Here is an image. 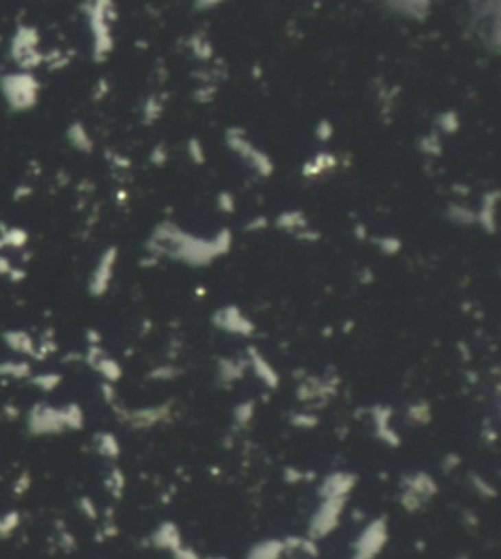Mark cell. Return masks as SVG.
I'll list each match as a JSON object with an SVG mask.
<instances>
[{
  "instance_id": "obj_10",
  "label": "cell",
  "mask_w": 501,
  "mask_h": 559,
  "mask_svg": "<svg viewBox=\"0 0 501 559\" xmlns=\"http://www.w3.org/2000/svg\"><path fill=\"white\" fill-rule=\"evenodd\" d=\"M356 477L353 473L347 471H337L327 475L321 487H319V496L321 498H347V494L355 489Z\"/></svg>"
},
{
  "instance_id": "obj_35",
  "label": "cell",
  "mask_w": 501,
  "mask_h": 559,
  "mask_svg": "<svg viewBox=\"0 0 501 559\" xmlns=\"http://www.w3.org/2000/svg\"><path fill=\"white\" fill-rule=\"evenodd\" d=\"M180 375V369L172 367V365H165V367H157L149 373V379H157V381H169V379H176Z\"/></svg>"
},
{
  "instance_id": "obj_26",
  "label": "cell",
  "mask_w": 501,
  "mask_h": 559,
  "mask_svg": "<svg viewBox=\"0 0 501 559\" xmlns=\"http://www.w3.org/2000/svg\"><path fill=\"white\" fill-rule=\"evenodd\" d=\"M188 45H190L192 54L196 55L198 59H211V55H213V45H211L210 40H206V38L192 36V38L188 40Z\"/></svg>"
},
{
  "instance_id": "obj_45",
  "label": "cell",
  "mask_w": 501,
  "mask_h": 559,
  "mask_svg": "<svg viewBox=\"0 0 501 559\" xmlns=\"http://www.w3.org/2000/svg\"><path fill=\"white\" fill-rule=\"evenodd\" d=\"M27 240L26 232H22V230H10L8 234H6V241H10V245H24Z\"/></svg>"
},
{
  "instance_id": "obj_24",
  "label": "cell",
  "mask_w": 501,
  "mask_h": 559,
  "mask_svg": "<svg viewBox=\"0 0 501 559\" xmlns=\"http://www.w3.org/2000/svg\"><path fill=\"white\" fill-rule=\"evenodd\" d=\"M435 124L443 133H456L461 130V118H458V114L454 110H447V112L439 114Z\"/></svg>"
},
{
  "instance_id": "obj_8",
  "label": "cell",
  "mask_w": 501,
  "mask_h": 559,
  "mask_svg": "<svg viewBox=\"0 0 501 559\" xmlns=\"http://www.w3.org/2000/svg\"><path fill=\"white\" fill-rule=\"evenodd\" d=\"M211 322L215 328L224 330L227 333H237V336H250L255 332V326L249 318L243 316V312L239 310L237 307L229 305V307H224L222 310H218L213 316H211Z\"/></svg>"
},
{
  "instance_id": "obj_19",
  "label": "cell",
  "mask_w": 501,
  "mask_h": 559,
  "mask_svg": "<svg viewBox=\"0 0 501 559\" xmlns=\"http://www.w3.org/2000/svg\"><path fill=\"white\" fill-rule=\"evenodd\" d=\"M245 367L247 363L245 361H235V360H220L218 363V369H220V381L222 383H233L239 381L243 375H245Z\"/></svg>"
},
{
  "instance_id": "obj_14",
  "label": "cell",
  "mask_w": 501,
  "mask_h": 559,
  "mask_svg": "<svg viewBox=\"0 0 501 559\" xmlns=\"http://www.w3.org/2000/svg\"><path fill=\"white\" fill-rule=\"evenodd\" d=\"M249 363L250 367H253V371H255V375L263 381L264 385L270 386V388H277L278 383H280V377H278L277 369H275L268 361L264 360L259 349L249 347Z\"/></svg>"
},
{
  "instance_id": "obj_18",
  "label": "cell",
  "mask_w": 501,
  "mask_h": 559,
  "mask_svg": "<svg viewBox=\"0 0 501 559\" xmlns=\"http://www.w3.org/2000/svg\"><path fill=\"white\" fill-rule=\"evenodd\" d=\"M67 140H69V144L75 147V149H79V151H84V153H91L94 147V142L93 138L89 135V132H86V128L80 124V122H73L71 126H69V130H67Z\"/></svg>"
},
{
  "instance_id": "obj_23",
  "label": "cell",
  "mask_w": 501,
  "mask_h": 559,
  "mask_svg": "<svg viewBox=\"0 0 501 559\" xmlns=\"http://www.w3.org/2000/svg\"><path fill=\"white\" fill-rule=\"evenodd\" d=\"M96 450L102 453L104 457H112V459H116V457L119 455L118 439H116V436L108 434V432H102V434H98V436H96Z\"/></svg>"
},
{
  "instance_id": "obj_1",
  "label": "cell",
  "mask_w": 501,
  "mask_h": 559,
  "mask_svg": "<svg viewBox=\"0 0 501 559\" xmlns=\"http://www.w3.org/2000/svg\"><path fill=\"white\" fill-rule=\"evenodd\" d=\"M112 2H91L84 4V14L89 16L91 22V30L94 36V47L93 57L96 63H102L108 59V55L114 50V40H112V30H110V22L106 20V10Z\"/></svg>"
},
{
  "instance_id": "obj_53",
  "label": "cell",
  "mask_w": 501,
  "mask_h": 559,
  "mask_svg": "<svg viewBox=\"0 0 501 559\" xmlns=\"http://www.w3.org/2000/svg\"><path fill=\"white\" fill-rule=\"evenodd\" d=\"M253 77H255V79H261V77H263V71H261V65H255V67H253Z\"/></svg>"
},
{
  "instance_id": "obj_39",
  "label": "cell",
  "mask_w": 501,
  "mask_h": 559,
  "mask_svg": "<svg viewBox=\"0 0 501 559\" xmlns=\"http://www.w3.org/2000/svg\"><path fill=\"white\" fill-rule=\"evenodd\" d=\"M218 206H220L222 212L231 214L235 210V199H233L229 193H220V195H218Z\"/></svg>"
},
{
  "instance_id": "obj_40",
  "label": "cell",
  "mask_w": 501,
  "mask_h": 559,
  "mask_svg": "<svg viewBox=\"0 0 501 559\" xmlns=\"http://www.w3.org/2000/svg\"><path fill=\"white\" fill-rule=\"evenodd\" d=\"M292 424L298 428H314L317 426V418L314 414H296L292 418Z\"/></svg>"
},
{
  "instance_id": "obj_54",
  "label": "cell",
  "mask_w": 501,
  "mask_h": 559,
  "mask_svg": "<svg viewBox=\"0 0 501 559\" xmlns=\"http://www.w3.org/2000/svg\"><path fill=\"white\" fill-rule=\"evenodd\" d=\"M196 291H198L200 296H202V294H206V289H202V287H200V289H196Z\"/></svg>"
},
{
  "instance_id": "obj_21",
  "label": "cell",
  "mask_w": 501,
  "mask_h": 559,
  "mask_svg": "<svg viewBox=\"0 0 501 559\" xmlns=\"http://www.w3.org/2000/svg\"><path fill=\"white\" fill-rule=\"evenodd\" d=\"M447 218L454 226H472V224H476V212H472L470 208H466L462 204H449Z\"/></svg>"
},
{
  "instance_id": "obj_37",
  "label": "cell",
  "mask_w": 501,
  "mask_h": 559,
  "mask_svg": "<svg viewBox=\"0 0 501 559\" xmlns=\"http://www.w3.org/2000/svg\"><path fill=\"white\" fill-rule=\"evenodd\" d=\"M316 138L319 142H329L333 138V124L327 118H321L316 126Z\"/></svg>"
},
{
  "instance_id": "obj_30",
  "label": "cell",
  "mask_w": 501,
  "mask_h": 559,
  "mask_svg": "<svg viewBox=\"0 0 501 559\" xmlns=\"http://www.w3.org/2000/svg\"><path fill=\"white\" fill-rule=\"evenodd\" d=\"M61 418H63V426L69 428H80L82 426V410L77 404H69L67 408L61 410Z\"/></svg>"
},
{
  "instance_id": "obj_25",
  "label": "cell",
  "mask_w": 501,
  "mask_h": 559,
  "mask_svg": "<svg viewBox=\"0 0 501 559\" xmlns=\"http://www.w3.org/2000/svg\"><path fill=\"white\" fill-rule=\"evenodd\" d=\"M408 416L409 420H413L417 424H429L431 422V406H429V402L419 400V402L411 404L408 408Z\"/></svg>"
},
{
  "instance_id": "obj_17",
  "label": "cell",
  "mask_w": 501,
  "mask_h": 559,
  "mask_svg": "<svg viewBox=\"0 0 501 559\" xmlns=\"http://www.w3.org/2000/svg\"><path fill=\"white\" fill-rule=\"evenodd\" d=\"M388 6L394 12L404 14V16H408L411 20H417V22L425 20L429 16V12H431V4L429 2H421V0H417V2H413V0H409V2H390Z\"/></svg>"
},
{
  "instance_id": "obj_34",
  "label": "cell",
  "mask_w": 501,
  "mask_h": 559,
  "mask_svg": "<svg viewBox=\"0 0 501 559\" xmlns=\"http://www.w3.org/2000/svg\"><path fill=\"white\" fill-rule=\"evenodd\" d=\"M215 93H218V89L213 87V85H202V87H198L194 93H192V98L198 102V105H210L211 100L215 98Z\"/></svg>"
},
{
  "instance_id": "obj_38",
  "label": "cell",
  "mask_w": 501,
  "mask_h": 559,
  "mask_svg": "<svg viewBox=\"0 0 501 559\" xmlns=\"http://www.w3.org/2000/svg\"><path fill=\"white\" fill-rule=\"evenodd\" d=\"M169 160V151L165 149V144H159V146L153 147L151 155H149V161L155 165V167H165V163Z\"/></svg>"
},
{
  "instance_id": "obj_16",
  "label": "cell",
  "mask_w": 501,
  "mask_h": 559,
  "mask_svg": "<svg viewBox=\"0 0 501 559\" xmlns=\"http://www.w3.org/2000/svg\"><path fill=\"white\" fill-rule=\"evenodd\" d=\"M284 556L282 540H263L250 547L247 559H280Z\"/></svg>"
},
{
  "instance_id": "obj_55",
  "label": "cell",
  "mask_w": 501,
  "mask_h": 559,
  "mask_svg": "<svg viewBox=\"0 0 501 559\" xmlns=\"http://www.w3.org/2000/svg\"><path fill=\"white\" fill-rule=\"evenodd\" d=\"M208 559H225V558H208Z\"/></svg>"
},
{
  "instance_id": "obj_36",
  "label": "cell",
  "mask_w": 501,
  "mask_h": 559,
  "mask_svg": "<svg viewBox=\"0 0 501 559\" xmlns=\"http://www.w3.org/2000/svg\"><path fill=\"white\" fill-rule=\"evenodd\" d=\"M213 243H215V248H218V253H220V255H225V253L231 250V232H229L227 228L220 230V234L213 238Z\"/></svg>"
},
{
  "instance_id": "obj_44",
  "label": "cell",
  "mask_w": 501,
  "mask_h": 559,
  "mask_svg": "<svg viewBox=\"0 0 501 559\" xmlns=\"http://www.w3.org/2000/svg\"><path fill=\"white\" fill-rule=\"evenodd\" d=\"M172 556H174V559H204L196 549L186 546H180L176 551H172Z\"/></svg>"
},
{
  "instance_id": "obj_3",
  "label": "cell",
  "mask_w": 501,
  "mask_h": 559,
  "mask_svg": "<svg viewBox=\"0 0 501 559\" xmlns=\"http://www.w3.org/2000/svg\"><path fill=\"white\" fill-rule=\"evenodd\" d=\"M38 89H40L38 80L27 73L10 75L2 80L4 96L14 110H26L34 107L38 100Z\"/></svg>"
},
{
  "instance_id": "obj_22",
  "label": "cell",
  "mask_w": 501,
  "mask_h": 559,
  "mask_svg": "<svg viewBox=\"0 0 501 559\" xmlns=\"http://www.w3.org/2000/svg\"><path fill=\"white\" fill-rule=\"evenodd\" d=\"M94 369L104 377L108 383H116L119 377H121V367L116 360H110V358H102L94 363Z\"/></svg>"
},
{
  "instance_id": "obj_9",
  "label": "cell",
  "mask_w": 501,
  "mask_h": 559,
  "mask_svg": "<svg viewBox=\"0 0 501 559\" xmlns=\"http://www.w3.org/2000/svg\"><path fill=\"white\" fill-rule=\"evenodd\" d=\"M116 261H118V248L112 245V248H108V250L102 253L98 265H96V269L93 271V277L89 281V291H91L93 296H102V294L108 291Z\"/></svg>"
},
{
  "instance_id": "obj_51",
  "label": "cell",
  "mask_w": 501,
  "mask_h": 559,
  "mask_svg": "<svg viewBox=\"0 0 501 559\" xmlns=\"http://www.w3.org/2000/svg\"><path fill=\"white\" fill-rule=\"evenodd\" d=\"M108 91H110V89H108V83H106L104 79L98 80V93H96V98H102Z\"/></svg>"
},
{
  "instance_id": "obj_27",
  "label": "cell",
  "mask_w": 501,
  "mask_h": 559,
  "mask_svg": "<svg viewBox=\"0 0 501 559\" xmlns=\"http://www.w3.org/2000/svg\"><path fill=\"white\" fill-rule=\"evenodd\" d=\"M419 151L425 153V155H433V157L441 155L443 153V144L439 140V133H427L423 140H419Z\"/></svg>"
},
{
  "instance_id": "obj_43",
  "label": "cell",
  "mask_w": 501,
  "mask_h": 559,
  "mask_svg": "<svg viewBox=\"0 0 501 559\" xmlns=\"http://www.w3.org/2000/svg\"><path fill=\"white\" fill-rule=\"evenodd\" d=\"M264 228H268V218L261 214V216L253 218L250 222L245 224V232H259V230H264Z\"/></svg>"
},
{
  "instance_id": "obj_12",
  "label": "cell",
  "mask_w": 501,
  "mask_h": 559,
  "mask_svg": "<svg viewBox=\"0 0 501 559\" xmlns=\"http://www.w3.org/2000/svg\"><path fill=\"white\" fill-rule=\"evenodd\" d=\"M151 542L153 546L159 549H167V551H176L183 546V538L176 528V524L172 522H163L155 532L151 534Z\"/></svg>"
},
{
  "instance_id": "obj_4",
  "label": "cell",
  "mask_w": 501,
  "mask_h": 559,
  "mask_svg": "<svg viewBox=\"0 0 501 559\" xmlns=\"http://www.w3.org/2000/svg\"><path fill=\"white\" fill-rule=\"evenodd\" d=\"M343 510L345 498H321L316 514L310 522V540H319L333 532L341 520Z\"/></svg>"
},
{
  "instance_id": "obj_7",
  "label": "cell",
  "mask_w": 501,
  "mask_h": 559,
  "mask_svg": "<svg viewBox=\"0 0 501 559\" xmlns=\"http://www.w3.org/2000/svg\"><path fill=\"white\" fill-rule=\"evenodd\" d=\"M474 28L491 54L500 52V4L493 2V8H482L474 14Z\"/></svg>"
},
{
  "instance_id": "obj_33",
  "label": "cell",
  "mask_w": 501,
  "mask_h": 559,
  "mask_svg": "<svg viewBox=\"0 0 501 559\" xmlns=\"http://www.w3.org/2000/svg\"><path fill=\"white\" fill-rule=\"evenodd\" d=\"M312 163H314L317 169L323 173V171H327V169H335V167H337V157H335L333 153H327V151H319L316 157L312 160Z\"/></svg>"
},
{
  "instance_id": "obj_52",
  "label": "cell",
  "mask_w": 501,
  "mask_h": 559,
  "mask_svg": "<svg viewBox=\"0 0 501 559\" xmlns=\"http://www.w3.org/2000/svg\"><path fill=\"white\" fill-rule=\"evenodd\" d=\"M157 263H159V259L157 257H153V255H149L147 259H141V261H139V265L141 267H153V265H157Z\"/></svg>"
},
{
  "instance_id": "obj_42",
  "label": "cell",
  "mask_w": 501,
  "mask_h": 559,
  "mask_svg": "<svg viewBox=\"0 0 501 559\" xmlns=\"http://www.w3.org/2000/svg\"><path fill=\"white\" fill-rule=\"evenodd\" d=\"M296 240L310 241V243H314V241L321 240V232H316V230H310V228H305V230H300V232H296Z\"/></svg>"
},
{
  "instance_id": "obj_20",
  "label": "cell",
  "mask_w": 501,
  "mask_h": 559,
  "mask_svg": "<svg viewBox=\"0 0 501 559\" xmlns=\"http://www.w3.org/2000/svg\"><path fill=\"white\" fill-rule=\"evenodd\" d=\"M277 228L280 230H305L307 228V218L303 216L302 210H290L282 212L277 218Z\"/></svg>"
},
{
  "instance_id": "obj_32",
  "label": "cell",
  "mask_w": 501,
  "mask_h": 559,
  "mask_svg": "<svg viewBox=\"0 0 501 559\" xmlns=\"http://www.w3.org/2000/svg\"><path fill=\"white\" fill-rule=\"evenodd\" d=\"M186 151H188V157L194 161L196 165H202L206 161V153H204V146L198 138H190L186 142Z\"/></svg>"
},
{
  "instance_id": "obj_13",
  "label": "cell",
  "mask_w": 501,
  "mask_h": 559,
  "mask_svg": "<svg viewBox=\"0 0 501 559\" xmlns=\"http://www.w3.org/2000/svg\"><path fill=\"white\" fill-rule=\"evenodd\" d=\"M500 202V190H491L482 197V208L476 212V224L484 228V232L496 234V208Z\"/></svg>"
},
{
  "instance_id": "obj_49",
  "label": "cell",
  "mask_w": 501,
  "mask_h": 559,
  "mask_svg": "<svg viewBox=\"0 0 501 559\" xmlns=\"http://www.w3.org/2000/svg\"><path fill=\"white\" fill-rule=\"evenodd\" d=\"M355 238L356 240H369V232H366V228L362 226V224H358V226H355Z\"/></svg>"
},
{
  "instance_id": "obj_5",
  "label": "cell",
  "mask_w": 501,
  "mask_h": 559,
  "mask_svg": "<svg viewBox=\"0 0 501 559\" xmlns=\"http://www.w3.org/2000/svg\"><path fill=\"white\" fill-rule=\"evenodd\" d=\"M436 493L435 481L431 479V475L427 473H413L406 477L404 483V493H401V506L408 512H415L419 510L429 498H433Z\"/></svg>"
},
{
  "instance_id": "obj_6",
  "label": "cell",
  "mask_w": 501,
  "mask_h": 559,
  "mask_svg": "<svg viewBox=\"0 0 501 559\" xmlns=\"http://www.w3.org/2000/svg\"><path fill=\"white\" fill-rule=\"evenodd\" d=\"M388 542V522L384 518L370 522L362 530L355 544V553L351 559H374Z\"/></svg>"
},
{
  "instance_id": "obj_29",
  "label": "cell",
  "mask_w": 501,
  "mask_h": 559,
  "mask_svg": "<svg viewBox=\"0 0 501 559\" xmlns=\"http://www.w3.org/2000/svg\"><path fill=\"white\" fill-rule=\"evenodd\" d=\"M143 118H145V124H151L161 118V112H163V102L159 100L157 96H149L147 102H143Z\"/></svg>"
},
{
  "instance_id": "obj_47",
  "label": "cell",
  "mask_w": 501,
  "mask_h": 559,
  "mask_svg": "<svg viewBox=\"0 0 501 559\" xmlns=\"http://www.w3.org/2000/svg\"><path fill=\"white\" fill-rule=\"evenodd\" d=\"M302 175L303 177H307V179H312V177H317V175H321V171L317 169L316 165L312 163V161H307L305 165L302 167Z\"/></svg>"
},
{
  "instance_id": "obj_15",
  "label": "cell",
  "mask_w": 501,
  "mask_h": 559,
  "mask_svg": "<svg viewBox=\"0 0 501 559\" xmlns=\"http://www.w3.org/2000/svg\"><path fill=\"white\" fill-rule=\"evenodd\" d=\"M372 416H374V424H376V436L386 441L388 446H399V436L390 426V418H392V408L388 406H374L372 408Z\"/></svg>"
},
{
  "instance_id": "obj_28",
  "label": "cell",
  "mask_w": 501,
  "mask_h": 559,
  "mask_svg": "<svg viewBox=\"0 0 501 559\" xmlns=\"http://www.w3.org/2000/svg\"><path fill=\"white\" fill-rule=\"evenodd\" d=\"M372 241L384 255H397L401 252V240H397L394 236H378V238H372Z\"/></svg>"
},
{
  "instance_id": "obj_48",
  "label": "cell",
  "mask_w": 501,
  "mask_h": 559,
  "mask_svg": "<svg viewBox=\"0 0 501 559\" xmlns=\"http://www.w3.org/2000/svg\"><path fill=\"white\" fill-rule=\"evenodd\" d=\"M374 273H372V269L370 267H364L362 271H360V277H358V281L362 283V285H370V283H374Z\"/></svg>"
},
{
  "instance_id": "obj_41",
  "label": "cell",
  "mask_w": 501,
  "mask_h": 559,
  "mask_svg": "<svg viewBox=\"0 0 501 559\" xmlns=\"http://www.w3.org/2000/svg\"><path fill=\"white\" fill-rule=\"evenodd\" d=\"M472 483H474V489L478 491L480 494H484V496H496V489L489 485L488 481L480 479V477H472Z\"/></svg>"
},
{
  "instance_id": "obj_46",
  "label": "cell",
  "mask_w": 501,
  "mask_h": 559,
  "mask_svg": "<svg viewBox=\"0 0 501 559\" xmlns=\"http://www.w3.org/2000/svg\"><path fill=\"white\" fill-rule=\"evenodd\" d=\"M38 383H43V388H53V386H57V383H59V377L57 375H43V377H40L38 379Z\"/></svg>"
},
{
  "instance_id": "obj_2",
  "label": "cell",
  "mask_w": 501,
  "mask_h": 559,
  "mask_svg": "<svg viewBox=\"0 0 501 559\" xmlns=\"http://www.w3.org/2000/svg\"><path fill=\"white\" fill-rule=\"evenodd\" d=\"M225 144L231 147L237 155H241L243 161L259 173V177H263V179L272 177L275 165H272L270 157L264 151L257 149L250 142H247L243 128H227V132H225Z\"/></svg>"
},
{
  "instance_id": "obj_50",
  "label": "cell",
  "mask_w": 501,
  "mask_h": 559,
  "mask_svg": "<svg viewBox=\"0 0 501 559\" xmlns=\"http://www.w3.org/2000/svg\"><path fill=\"white\" fill-rule=\"evenodd\" d=\"M194 6H196V10H210V6H220V2L218 0H213V2H194Z\"/></svg>"
},
{
  "instance_id": "obj_11",
  "label": "cell",
  "mask_w": 501,
  "mask_h": 559,
  "mask_svg": "<svg viewBox=\"0 0 501 559\" xmlns=\"http://www.w3.org/2000/svg\"><path fill=\"white\" fill-rule=\"evenodd\" d=\"M171 416V404H161V406H149V408H141V410H133V413H126V420L132 424L133 428H151L167 420Z\"/></svg>"
},
{
  "instance_id": "obj_31",
  "label": "cell",
  "mask_w": 501,
  "mask_h": 559,
  "mask_svg": "<svg viewBox=\"0 0 501 559\" xmlns=\"http://www.w3.org/2000/svg\"><path fill=\"white\" fill-rule=\"evenodd\" d=\"M253 414H255V402L253 400L241 402V404L235 406V410H233L235 422H237L239 426H247L250 422V418H253Z\"/></svg>"
}]
</instances>
